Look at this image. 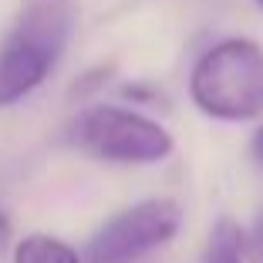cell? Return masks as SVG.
<instances>
[{
  "label": "cell",
  "mask_w": 263,
  "mask_h": 263,
  "mask_svg": "<svg viewBox=\"0 0 263 263\" xmlns=\"http://www.w3.org/2000/svg\"><path fill=\"white\" fill-rule=\"evenodd\" d=\"M247 256H250V263H263V213L256 216L253 230L247 236Z\"/></svg>",
  "instance_id": "ba28073f"
},
{
  "label": "cell",
  "mask_w": 263,
  "mask_h": 263,
  "mask_svg": "<svg viewBox=\"0 0 263 263\" xmlns=\"http://www.w3.org/2000/svg\"><path fill=\"white\" fill-rule=\"evenodd\" d=\"M74 27L68 0H37L17 17L0 44V108H10L37 91L64 54Z\"/></svg>",
  "instance_id": "6da1fadb"
},
{
  "label": "cell",
  "mask_w": 263,
  "mask_h": 263,
  "mask_svg": "<svg viewBox=\"0 0 263 263\" xmlns=\"http://www.w3.org/2000/svg\"><path fill=\"white\" fill-rule=\"evenodd\" d=\"M71 142L85 155L105 159V162H132V165L162 162L176 148L165 125L152 122L142 111L122 108V105L85 108L71 125Z\"/></svg>",
  "instance_id": "3957f363"
},
{
  "label": "cell",
  "mask_w": 263,
  "mask_h": 263,
  "mask_svg": "<svg viewBox=\"0 0 263 263\" xmlns=\"http://www.w3.org/2000/svg\"><path fill=\"white\" fill-rule=\"evenodd\" d=\"M256 4H260V7H263V0H256Z\"/></svg>",
  "instance_id": "8fae6325"
},
{
  "label": "cell",
  "mask_w": 263,
  "mask_h": 263,
  "mask_svg": "<svg viewBox=\"0 0 263 263\" xmlns=\"http://www.w3.org/2000/svg\"><path fill=\"white\" fill-rule=\"evenodd\" d=\"M243 253H247V240H243L240 226L230 216H223L209 233L206 263H243Z\"/></svg>",
  "instance_id": "8992f818"
},
{
  "label": "cell",
  "mask_w": 263,
  "mask_h": 263,
  "mask_svg": "<svg viewBox=\"0 0 263 263\" xmlns=\"http://www.w3.org/2000/svg\"><path fill=\"white\" fill-rule=\"evenodd\" d=\"M111 74V68H95V71H88V74H81L74 81V88H71V95L74 98H85V95H91V91H98L101 88V81Z\"/></svg>",
  "instance_id": "52a82bcc"
},
{
  "label": "cell",
  "mask_w": 263,
  "mask_h": 263,
  "mask_svg": "<svg viewBox=\"0 0 263 263\" xmlns=\"http://www.w3.org/2000/svg\"><path fill=\"white\" fill-rule=\"evenodd\" d=\"M189 98L216 122L263 115V47L250 37H226L202 51L189 74Z\"/></svg>",
  "instance_id": "7a4b0ae2"
},
{
  "label": "cell",
  "mask_w": 263,
  "mask_h": 263,
  "mask_svg": "<svg viewBox=\"0 0 263 263\" xmlns=\"http://www.w3.org/2000/svg\"><path fill=\"white\" fill-rule=\"evenodd\" d=\"M250 148H253V159L263 165V125L256 128V135H253V145H250Z\"/></svg>",
  "instance_id": "30bf717a"
},
{
  "label": "cell",
  "mask_w": 263,
  "mask_h": 263,
  "mask_svg": "<svg viewBox=\"0 0 263 263\" xmlns=\"http://www.w3.org/2000/svg\"><path fill=\"white\" fill-rule=\"evenodd\" d=\"M179 223H182V209L172 199L135 202L95 233L81 253V263H132L165 247L179 233Z\"/></svg>",
  "instance_id": "277c9868"
},
{
  "label": "cell",
  "mask_w": 263,
  "mask_h": 263,
  "mask_svg": "<svg viewBox=\"0 0 263 263\" xmlns=\"http://www.w3.org/2000/svg\"><path fill=\"white\" fill-rule=\"evenodd\" d=\"M10 243V219H7V213L0 209V250Z\"/></svg>",
  "instance_id": "9c48e42d"
},
{
  "label": "cell",
  "mask_w": 263,
  "mask_h": 263,
  "mask_svg": "<svg viewBox=\"0 0 263 263\" xmlns=\"http://www.w3.org/2000/svg\"><path fill=\"white\" fill-rule=\"evenodd\" d=\"M14 263H81L74 247H68L58 236L31 233L14 247Z\"/></svg>",
  "instance_id": "5b68a950"
}]
</instances>
